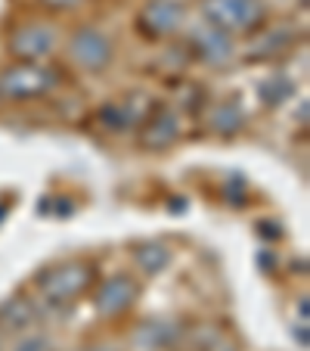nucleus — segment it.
I'll return each instance as SVG.
<instances>
[{"instance_id": "nucleus-1", "label": "nucleus", "mask_w": 310, "mask_h": 351, "mask_svg": "<svg viewBox=\"0 0 310 351\" xmlns=\"http://www.w3.org/2000/svg\"><path fill=\"white\" fill-rule=\"evenodd\" d=\"M96 283V267L90 261H62L38 277V289L50 305H72Z\"/></svg>"}, {"instance_id": "nucleus-2", "label": "nucleus", "mask_w": 310, "mask_h": 351, "mask_svg": "<svg viewBox=\"0 0 310 351\" xmlns=\"http://www.w3.org/2000/svg\"><path fill=\"white\" fill-rule=\"evenodd\" d=\"M56 84H60V72H53L50 66L16 60L0 72V99L25 103V99L47 97L50 90H56Z\"/></svg>"}, {"instance_id": "nucleus-3", "label": "nucleus", "mask_w": 310, "mask_h": 351, "mask_svg": "<svg viewBox=\"0 0 310 351\" xmlns=\"http://www.w3.org/2000/svg\"><path fill=\"white\" fill-rule=\"evenodd\" d=\"M205 22L224 28L227 34L257 32L267 22L264 0H202Z\"/></svg>"}, {"instance_id": "nucleus-4", "label": "nucleus", "mask_w": 310, "mask_h": 351, "mask_svg": "<svg viewBox=\"0 0 310 351\" xmlns=\"http://www.w3.org/2000/svg\"><path fill=\"white\" fill-rule=\"evenodd\" d=\"M68 62L78 66L81 72H106L115 60V44L103 28L96 25H81L78 32L68 38Z\"/></svg>"}, {"instance_id": "nucleus-5", "label": "nucleus", "mask_w": 310, "mask_h": 351, "mask_svg": "<svg viewBox=\"0 0 310 351\" xmlns=\"http://www.w3.org/2000/svg\"><path fill=\"white\" fill-rule=\"evenodd\" d=\"M140 298V283L131 277V274H112V277H106L103 283L96 286V292H93V311L99 314V317H121V314H127L133 305H137Z\"/></svg>"}, {"instance_id": "nucleus-6", "label": "nucleus", "mask_w": 310, "mask_h": 351, "mask_svg": "<svg viewBox=\"0 0 310 351\" xmlns=\"http://www.w3.org/2000/svg\"><path fill=\"white\" fill-rule=\"evenodd\" d=\"M60 44V34H56L53 25L47 22H28V25H19L13 34H10V53L19 62H40L56 50Z\"/></svg>"}, {"instance_id": "nucleus-7", "label": "nucleus", "mask_w": 310, "mask_h": 351, "mask_svg": "<svg viewBox=\"0 0 310 351\" xmlns=\"http://www.w3.org/2000/svg\"><path fill=\"white\" fill-rule=\"evenodd\" d=\"M186 25L183 0H149L140 13V28L149 38H171Z\"/></svg>"}, {"instance_id": "nucleus-8", "label": "nucleus", "mask_w": 310, "mask_h": 351, "mask_svg": "<svg viewBox=\"0 0 310 351\" xmlns=\"http://www.w3.org/2000/svg\"><path fill=\"white\" fill-rule=\"evenodd\" d=\"M190 44L196 47V56L208 66H224L233 60L236 47H233V34H227L224 28L211 25V22H202V25L190 28Z\"/></svg>"}, {"instance_id": "nucleus-9", "label": "nucleus", "mask_w": 310, "mask_h": 351, "mask_svg": "<svg viewBox=\"0 0 310 351\" xmlns=\"http://www.w3.org/2000/svg\"><path fill=\"white\" fill-rule=\"evenodd\" d=\"M180 137V119L171 106H155L143 121V146L146 149H168Z\"/></svg>"}, {"instance_id": "nucleus-10", "label": "nucleus", "mask_w": 310, "mask_h": 351, "mask_svg": "<svg viewBox=\"0 0 310 351\" xmlns=\"http://www.w3.org/2000/svg\"><path fill=\"white\" fill-rule=\"evenodd\" d=\"M205 121H208V128H211L214 134L233 137V134H239L245 128V109L239 99H220V103H214V106L208 109Z\"/></svg>"}, {"instance_id": "nucleus-11", "label": "nucleus", "mask_w": 310, "mask_h": 351, "mask_svg": "<svg viewBox=\"0 0 310 351\" xmlns=\"http://www.w3.org/2000/svg\"><path fill=\"white\" fill-rule=\"evenodd\" d=\"M180 336V326L174 320H146V324L137 326L133 332V342L137 348H146V351H159V348H168L174 345Z\"/></svg>"}, {"instance_id": "nucleus-12", "label": "nucleus", "mask_w": 310, "mask_h": 351, "mask_svg": "<svg viewBox=\"0 0 310 351\" xmlns=\"http://www.w3.org/2000/svg\"><path fill=\"white\" fill-rule=\"evenodd\" d=\"M257 38L255 44H251V50L245 53V60H270L273 53H279V50H285V47L295 40V32L285 25H273V28H257Z\"/></svg>"}, {"instance_id": "nucleus-13", "label": "nucleus", "mask_w": 310, "mask_h": 351, "mask_svg": "<svg viewBox=\"0 0 310 351\" xmlns=\"http://www.w3.org/2000/svg\"><path fill=\"white\" fill-rule=\"evenodd\" d=\"M38 324V311L28 298H7L0 305V330H13V332H22V330H31Z\"/></svg>"}, {"instance_id": "nucleus-14", "label": "nucleus", "mask_w": 310, "mask_h": 351, "mask_svg": "<svg viewBox=\"0 0 310 351\" xmlns=\"http://www.w3.org/2000/svg\"><path fill=\"white\" fill-rule=\"evenodd\" d=\"M99 125L106 128V131H127V128H133L140 121V112L133 109L131 99H112V103H106V106L99 109Z\"/></svg>"}, {"instance_id": "nucleus-15", "label": "nucleus", "mask_w": 310, "mask_h": 351, "mask_svg": "<svg viewBox=\"0 0 310 351\" xmlns=\"http://www.w3.org/2000/svg\"><path fill=\"white\" fill-rule=\"evenodd\" d=\"M133 261H137V267L143 274L155 277V274H162L168 265H171V249L162 243H143L133 249Z\"/></svg>"}, {"instance_id": "nucleus-16", "label": "nucleus", "mask_w": 310, "mask_h": 351, "mask_svg": "<svg viewBox=\"0 0 310 351\" xmlns=\"http://www.w3.org/2000/svg\"><path fill=\"white\" fill-rule=\"evenodd\" d=\"M292 90H295V84H292L285 75H273V78H267L264 84L257 87L261 99H264V106H276V103H283L285 97H292Z\"/></svg>"}, {"instance_id": "nucleus-17", "label": "nucleus", "mask_w": 310, "mask_h": 351, "mask_svg": "<svg viewBox=\"0 0 310 351\" xmlns=\"http://www.w3.org/2000/svg\"><path fill=\"white\" fill-rule=\"evenodd\" d=\"M53 348V342L44 336V332H25V336L16 342L13 351H50Z\"/></svg>"}, {"instance_id": "nucleus-18", "label": "nucleus", "mask_w": 310, "mask_h": 351, "mask_svg": "<svg viewBox=\"0 0 310 351\" xmlns=\"http://www.w3.org/2000/svg\"><path fill=\"white\" fill-rule=\"evenodd\" d=\"M40 3L50 10H75V7H81L84 0H40Z\"/></svg>"}, {"instance_id": "nucleus-19", "label": "nucleus", "mask_w": 310, "mask_h": 351, "mask_svg": "<svg viewBox=\"0 0 310 351\" xmlns=\"http://www.w3.org/2000/svg\"><path fill=\"white\" fill-rule=\"evenodd\" d=\"M205 351H236V348H233V342H227L220 332H214V342L205 345Z\"/></svg>"}, {"instance_id": "nucleus-20", "label": "nucleus", "mask_w": 310, "mask_h": 351, "mask_svg": "<svg viewBox=\"0 0 310 351\" xmlns=\"http://www.w3.org/2000/svg\"><path fill=\"white\" fill-rule=\"evenodd\" d=\"M81 351H115V348H109V345H87V348H81Z\"/></svg>"}]
</instances>
